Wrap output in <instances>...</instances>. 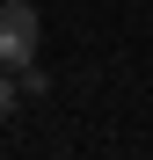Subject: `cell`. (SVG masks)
Returning <instances> with one entry per match:
<instances>
[{
  "label": "cell",
  "mask_w": 153,
  "mask_h": 160,
  "mask_svg": "<svg viewBox=\"0 0 153 160\" xmlns=\"http://www.w3.org/2000/svg\"><path fill=\"white\" fill-rule=\"evenodd\" d=\"M37 44H44V22L29 0H0V66L22 73V66H37Z\"/></svg>",
  "instance_id": "obj_1"
},
{
  "label": "cell",
  "mask_w": 153,
  "mask_h": 160,
  "mask_svg": "<svg viewBox=\"0 0 153 160\" xmlns=\"http://www.w3.org/2000/svg\"><path fill=\"white\" fill-rule=\"evenodd\" d=\"M15 95H22V88H15V73H8V66H0V117H8V109H15Z\"/></svg>",
  "instance_id": "obj_2"
}]
</instances>
